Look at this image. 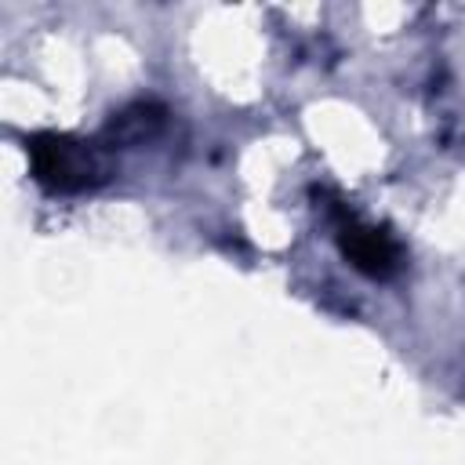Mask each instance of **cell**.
I'll return each instance as SVG.
<instances>
[{
  "instance_id": "1",
  "label": "cell",
  "mask_w": 465,
  "mask_h": 465,
  "mask_svg": "<svg viewBox=\"0 0 465 465\" xmlns=\"http://www.w3.org/2000/svg\"><path fill=\"white\" fill-rule=\"evenodd\" d=\"M29 163L40 185L62 189V193L98 185L109 174L102 149L91 142L69 138V134H36L29 142Z\"/></svg>"
},
{
  "instance_id": "2",
  "label": "cell",
  "mask_w": 465,
  "mask_h": 465,
  "mask_svg": "<svg viewBox=\"0 0 465 465\" xmlns=\"http://www.w3.org/2000/svg\"><path fill=\"white\" fill-rule=\"evenodd\" d=\"M338 243H341L345 258H349L360 272H367V276H389V272H396V265H400L396 243H392L385 232H378V229L345 222L341 232H338Z\"/></svg>"
}]
</instances>
